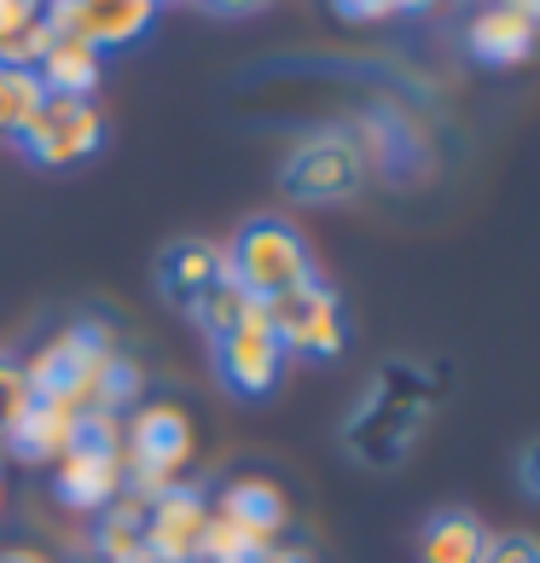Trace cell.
<instances>
[{
    "label": "cell",
    "mask_w": 540,
    "mask_h": 563,
    "mask_svg": "<svg viewBox=\"0 0 540 563\" xmlns=\"http://www.w3.org/2000/svg\"><path fill=\"white\" fill-rule=\"evenodd\" d=\"M425 419H430V384L412 366H389L384 378H372L361 407L349 412L343 448L372 471H396L412 453V442H419Z\"/></svg>",
    "instance_id": "cell-1"
},
{
    "label": "cell",
    "mask_w": 540,
    "mask_h": 563,
    "mask_svg": "<svg viewBox=\"0 0 540 563\" xmlns=\"http://www.w3.org/2000/svg\"><path fill=\"white\" fill-rule=\"evenodd\" d=\"M227 274L239 279V290L251 302H274L285 290L308 285L320 267H315V250H308V239L297 227L279 216H262V221H244L239 239L227 244Z\"/></svg>",
    "instance_id": "cell-2"
},
{
    "label": "cell",
    "mask_w": 540,
    "mask_h": 563,
    "mask_svg": "<svg viewBox=\"0 0 540 563\" xmlns=\"http://www.w3.org/2000/svg\"><path fill=\"white\" fill-rule=\"evenodd\" d=\"M366 186V163L343 129L302 134L279 163V192L297 203H349Z\"/></svg>",
    "instance_id": "cell-3"
},
{
    "label": "cell",
    "mask_w": 540,
    "mask_h": 563,
    "mask_svg": "<svg viewBox=\"0 0 540 563\" xmlns=\"http://www.w3.org/2000/svg\"><path fill=\"white\" fill-rule=\"evenodd\" d=\"M111 354L117 349L106 343L99 325H70L24 366V378L35 389V401H58V407L81 412V407H93V384H99V372H106Z\"/></svg>",
    "instance_id": "cell-4"
},
{
    "label": "cell",
    "mask_w": 540,
    "mask_h": 563,
    "mask_svg": "<svg viewBox=\"0 0 540 563\" xmlns=\"http://www.w3.org/2000/svg\"><path fill=\"white\" fill-rule=\"evenodd\" d=\"M267 320H274L285 354H302V361H338V354L349 349V314H343V297L331 290L320 274L285 290V297L262 302Z\"/></svg>",
    "instance_id": "cell-5"
},
{
    "label": "cell",
    "mask_w": 540,
    "mask_h": 563,
    "mask_svg": "<svg viewBox=\"0 0 540 563\" xmlns=\"http://www.w3.org/2000/svg\"><path fill=\"white\" fill-rule=\"evenodd\" d=\"M216 372H221V384L233 389L239 401H267V395L279 389L285 343H279V331H274V320H267L262 302L227 331V338H216Z\"/></svg>",
    "instance_id": "cell-6"
},
{
    "label": "cell",
    "mask_w": 540,
    "mask_h": 563,
    "mask_svg": "<svg viewBox=\"0 0 540 563\" xmlns=\"http://www.w3.org/2000/svg\"><path fill=\"white\" fill-rule=\"evenodd\" d=\"M18 145H24V157L41 163V169H70V163L93 157L106 145V117L88 99H47L30 129L18 134Z\"/></svg>",
    "instance_id": "cell-7"
},
{
    "label": "cell",
    "mask_w": 540,
    "mask_h": 563,
    "mask_svg": "<svg viewBox=\"0 0 540 563\" xmlns=\"http://www.w3.org/2000/svg\"><path fill=\"white\" fill-rule=\"evenodd\" d=\"M41 24L53 35H81L99 53H117V47H134L157 24V7L152 0H47Z\"/></svg>",
    "instance_id": "cell-8"
},
{
    "label": "cell",
    "mask_w": 540,
    "mask_h": 563,
    "mask_svg": "<svg viewBox=\"0 0 540 563\" xmlns=\"http://www.w3.org/2000/svg\"><path fill=\"white\" fill-rule=\"evenodd\" d=\"M186 453H192V424H186L180 407L152 401V407L134 412V424H129V459H134V483H140L145 499H152L157 488H169V476L186 465Z\"/></svg>",
    "instance_id": "cell-9"
},
{
    "label": "cell",
    "mask_w": 540,
    "mask_h": 563,
    "mask_svg": "<svg viewBox=\"0 0 540 563\" xmlns=\"http://www.w3.org/2000/svg\"><path fill=\"white\" fill-rule=\"evenodd\" d=\"M343 134L355 140L366 169H384V180H396V186H407L425 169V134H419V122L396 106H366L355 117V129H343Z\"/></svg>",
    "instance_id": "cell-10"
},
{
    "label": "cell",
    "mask_w": 540,
    "mask_h": 563,
    "mask_svg": "<svg viewBox=\"0 0 540 563\" xmlns=\"http://www.w3.org/2000/svg\"><path fill=\"white\" fill-rule=\"evenodd\" d=\"M203 529H210V506H203L198 488L169 483L145 499V547H152V563H198Z\"/></svg>",
    "instance_id": "cell-11"
},
{
    "label": "cell",
    "mask_w": 540,
    "mask_h": 563,
    "mask_svg": "<svg viewBox=\"0 0 540 563\" xmlns=\"http://www.w3.org/2000/svg\"><path fill=\"white\" fill-rule=\"evenodd\" d=\"M221 274H227V250L210 244V239H175L157 256V290L175 308H192L198 290H210Z\"/></svg>",
    "instance_id": "cell-12"
},
{
    "label": "cell",
    "mask_w": 540,
    "mask_h": 563,
    "mask_svg": "<svg viewBox=\"0 0 540 563\" xmlns=\"http://www.w3.org/2000/svg\"><path fill=\"white\" fill-rule=\"evenodd\" d=\"M35 76H41V88H47V99H88L99 81H106V53L88 47L81 35H53Z\"/></svg>",
    "instance_id": "cell-13"
},
{
    "label": "cell",
    "mask_w": 540,
    "mask_h": 563,
    "mask_svg": "<svg viewBox=\"0 0 540 563\" xmlns=\"http://www.w3.org/2000/svg\"><path fill=\"white\" fill-rule=\"evenodd\" d=\"M76 407H58V401H30V412L12 424L7 448L12 459H24V465H58L65 448L76 442Z\"/></svg>",
    "instance_id": "cell-14"
},
{
    "label": "cell",
    "mask_w": 540,
    "mask_h": 563,
    "mask_svg": "<svg viewBox=\"0 0 540 563\" xmlns=\"http://www.w3.org/2000/svg\"><path fill=\"white\" fill-rule=\"evenodd\" d=\"M465 47L483 58V65H494V70L524 65V58L535 53V24H529L524 12H511V7H488V12L471 18Z\"/></svg>",
    "instance_id": "cell-15"
},
{
    "label": "cell",
    "mask_w": 540,
    "mask_h": 563,
    "mask_svg": "<svg viewBox=\"0 0 540 563\" xmlns=\"http://www.w3.org/2000/svg\"><path fill=\"white\" fill-rule=\"evenodd\" d=\"M216 517H227V523H239L244 534H256V540H267L274 547V534L285 529V494L267 483V476H239V483H227L221 488V511Z\"/></svg>",
    "instance_id": "cell-16"
},
{
    "label": "cell",
    "mask_w": 540,
    "mask_h": 563,
    "mask_svg": "<svg viewBox=\"0 0 540 563\" xmlns=\"http://www.w3.org/2000/svg\"><path fill=\"white\" fill-rule=\"evenodd\" d=\"M488 529L471 511H436L419 529V563H483L488 552Z\"/></svg>",
    "instance_id": "cell-17"
},
{
    "label": "cell",
    "mask_w": 540,
    "mask_h": 563,
    "mask_svg": "<svg viewBox=\"0 0 540 563\" xmlns=\"http://www.w3.org/2000/svg\"><path fill=\"white\" fill-rule=\"evenodd\" d=\"M99 552L106 563H152V547H145V494L140 499H111L106 517H99Z\"/></svg>",
    "instance_id": "cell-18"
},
{
    "label": "cell",
    "mask_w": 540,
    "mask_h": 563,
    "mask_svg": "<svg viewBox=\"0 0 540 563\" xmlns=\"http://www.w3.org/2000/svg\"><path fill=\"white\" fill-rule=\"evenodd\" d=\"M41 106H47V88H41L35 70H0V134L18 140Z\"/></svg>",
    "instance_id": "cell-19"
},
{
    "label": "cell",
    "mask_w": 540,
    "mask_h": 563,
    "mask_svg": "<svg viewBox=\"0 0 540 563\" xmlns=\"http://www.w3.org/2000/svg\"><path fill=\"white\" fill-rule=\"evenodd\" d=\"M251 308H256V302L239 290V279H233V274H221L210 290H198V302L186 308V314H192L203 331H210V338H227V331H233L244 314H251Z\"/></svg>",
    "instance_id": "cell-20"
},
{
    "label": "cell",
    "mask_w": 540,
    "mask_h": 563,
    "mask_svg": "<svg viewBox=\"0 0 540 563\" xmlns=\"http://www.w3.org/2000/svg\"><path fill=\"white\" fill-rule=\"evenodd\" d=\"M262 558H267V540L244 534L239 523H227V517H210L203 547H198V563H262Z\"/></svg>",
    "instance_id": "cell-21"
},
{
    "label": "cell",
    "mask_w": 540,
    "mask_h": 563,
    "mask_svg": "<svg viewBox=\"0 0 540 563\" xmlns=\"http://www.w3.org/2000/svg\"><path fill=\"white\" fill-rule=\"evenodd\" d=\"M30 401H35V389H30V378H24V366L0 354V442H7L12 424L30 412Z\"/></svg>",
    "instance_id": "cell-22"
},
{
    "label": "cell",
    "mask_w": 540,
    "mask_h": 563,
    "mask_svg": "<svg viewBox=\"0 0 540 563\" xmlns=\"http://www.w3.org/2000/svg\"><path fill=\"white\" fill-rule=\"evenodd\" d=\"M47 41H53L47 24H24V30L0 35V70H35L41 53H47Z\"/></svg>",
    "instance_id": "cell-23"
},
{
    "label": "cell",
    "mask_w": 540,
    "mask_h": 563,
    "mask_svg": "<svg viewBox=\"0 0 540 563\" xmlns=\"http://www.w3.org/2000/svg\"><path fill=\"white\" fill-rule=\"evenodd\" d=\"M483 563H540V540H529V534H494Z\"/></svg>",
    "instance_id": "cell-24"
},
{
    "label": "cell",
    "mask_w": 540,
    "mask_h": 563,
    "mask_svg": "<svg viewBox=\"0 0 540 563\" xmlns=\"http://www.w3.org/2000/svg\"><path fill=\"white\" fill-rule=\"evenodd\" d=\"M41 7H47V0H0V35H12L24 24H41Z\"/></svg>",
    "instance_id": "cell-25"
},
{
    "label": "cell",
    "mask_w": 540,
    "mask_h": 563,
    "mask_svg": "<svg viewBox=\"0 0 540 563\" xmlns=\"http://www.w3.org/2000/svg\"><path fill=\"white\" fill-rule=\"evenodd\" d=\"M517 488L540 506V442H529L524 453H517Z\"/></svg>",
    "instance_id": "cell-26"
},
{
    "label": "cell",
    "mask_w": 540,
    "mask_h": 563,
    "mask_svg": "<svg viewBox=\"0 0 540 563\" xmlns=\"http://www.w3.org/2000/svg\"><path fill=\"white\" fill-rule=\"evenodd\" d=\"M210 18H251V12H267L274 0H198Z\"/></svg>",
    "instance_id": "cell-27"
},
{
    "label": "cell",
    "mask_w": 540,
    "mask_h": 563,
    "mask_svg": "<svg viewBox=\"0 0 540 563\" xmlns=\"http://www.w3.org/2000/svg\"><path fill=\"white\" fill-rule=\"evenodd\" d=\"M343 18H355V24H366V18H384V12H396V0H331Z\"/></svg>",
    "instance_id": "cell-28"
},
{
    "label": "cell",
    "mask_w": 540,
    "mask_h": 563,
    "mask_svg": "<svg viewBox=\"0 0 540 563\" xmlns=\"http://www.w3.org/2000/svg\"><path fill=\"white\" fill-rule=\"evenodd\" d=\"M500 7H511V12H524V18H529V24L540 30V0H500Z\"/></svg>",
    "instance_id": "cell-29"
},
{
    "label": "cell",
    "mask_w": 540,
    "mask_h": 563,
    "mask_svg": "<svg viewBox=\"0 0 540 563\" xmlns=\"http://www.w3.org/2000/svg\"><path fill=\"white\" fill-rule=\"evenodd\" d=\"M0 563H47V558H35V552H7Z\"/></svg>",
    "instance_id": "cell-30"
},
{
    "label": "cell",
    "mask_w": 540,
    "mask_h": 563,
    "mask_svg": "<svg viewBox=\"0 0 540 563\" xmlns=\"http://www.w3.org/2000/svg\"><path fill=\"white\" fill-rule=\"evenodd\" d=\"M152 7H169V0H152Z\"/></svg>",
    "instance_id": "cell-31"
}]
</instances>
